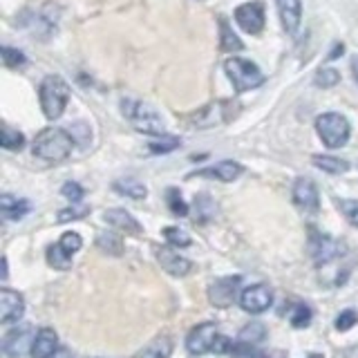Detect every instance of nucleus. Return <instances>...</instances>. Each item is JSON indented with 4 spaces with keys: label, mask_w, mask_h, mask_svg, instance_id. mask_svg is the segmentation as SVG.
<instances>
[{
    "label": "nucleus",
    "mask_w": 358,
    "mask_h": 358,
    "mask_svg": "<svg viewBox=\"0 0 358 358\" xmlns=\"http://www.w3.org/2000/svg\"><path fill=\"white\" fill-rule=\"evenodd\" d=\"M309 253L311 257L316 260V264H324L329 262L331 257H336L341 253L338 244H336L329 235H322L318 231H311V238H309Z\"/></svg>",
    "instance_id": "11"
},
{
    "label": "nucleus",
    "mask_w": 358,
    "mask_h": 358,
    "mask_svg": "<svg viewBox=\"0 0 358 358\" xmlns=\"http://www.w3.org/2000/svg\"><path fill=\"white\" fill-rule=\"evenodd\" d=\"M52 358H74V356H72V352H67V350H59Z\"/></svg>",
    "instance_id": "41"
},
{
    "label": "nucleus",
    "mask_w": 358,
    "mask_h": 358,
    "mask_svg": "<svg viewBox=\"0 0 358 358\" xmlns=\"http://www.w3.org/2000/svg\"><path fill=\"white\" fill-rule=\"evenodd\" d=\"M244 173V166L238 162H220L215 166L201 168V171L193 173V177H208V179H217V182H235L240 175Z\"/></svg>",
    "instance_id": "14"
},
{
    "label": "nucleus",
    "mask_w": 358,
    "mask_h": 358,
    "mask_svg": "<svg viewBox=\"0 0 358 358\" xmlns=\"http://www.w3.org/2000/svg\"><path fill=\"white\" fill-rule=\"evenodd\" d=\"M112 188H115L119 195H126L132 199H143L145 195H148L145 186L141 182H137V179H117V182L112 184Z\"/></svg>",
    "instance_id": "23"
},
{
    "label": "nucleus",
    "mask_w": 358,
    "mask_h": 358,
    "mask_svg": "<svg viewBox=\"0 0 358 358\" xmlns=\"http://www.w3.org/2000/svg\"><path fill=\"white\" fill-rule=\"evenodd\" d=\"M0 210H3L5 220H20L29 213V201L11 197V195H3L0 197Z\"/></svg>",
    "instance_id": "19"
},
{
    "label": "nucleus",
    "mask_w": 358,
    "mask_h": 358,
    "mask_svg": "<svg viewBox=\"0 0 358 358\" xmlns=\"http://www.w3.org/2000/svg\"><path fill=\"white\" fill-rule=\"evenodd\" d=\"M309 322H311V309L307 305H298L294 309V316H291V324L298 327V329H302V327H307Z\"/></svg>",
    "instance_id": "37"
},
{
    "label": "nucleus",
    "mask_w": 358,
    "mask_h": 358,
    "mask_svg": "<svg viewBox=\"0 0 358 358\" xmlns=\"http://www.w3.org/2000/svg\"><path fill=\"white\" fill-rule=\"evenodd\" d=\"M96 244H99V249L106 251L108 255H121L123 253V242L115 233H101L96 238Z\"/></svg>",
    "instance_id": "27"
},
{
    "label": "nucleus",
    "mask_w": 358,
    "mask_h": 358,
    "mask_svg": "<svg viewBox=\"0 0 358 358\" xmlns=\"http://www.w3.org/2000/svg\"><path fill=\"white\" fill-rule=\"evenodd\" d=\"M343 52H345V45H343V43H336V45H334V50L329 52L327 59H329V61H336V59H338V56H341Z\"/></svg>",
    "instance_id": "39"
},
{
    "label": "nucleus",
    "mask_w": 358,
    "mask_h": 358,
    "mask_svg": "<svg viewBox=\"0 0 358 358\" xmlns=\"http://www.w3.org/2000/svg\"><path fill=\"white\" fill-rule=\"evenodd\" d=\"M61 193L72 201V204H78V201L83 199V195H85V190L78 186L76 182H67V184H63V188H61Z\"/></svg>",
    "instance_id": "38"
},
{
    "label": "nucleus",
    "mask_w": 358,
    "mask_h": 358,
    "mask_svg": "<svg viewBox=\"0 0 358 358\" xmlns=\"http://www.w3.org/2000/svg\"><path fill=\"white\" fill-rule=\"evenodd\" d=\"M280 22L287 34H296L302 20V0H275Z\"/></svg>",
    "instance_id": "13"
},
{
    "label": "nucleus",
    "mask_w": 358,
    "mask_h": 358,
    "mask_svg": "<svg viewBox=\"0 0 358 358\" xmlns=\"http://www.w3.org/2000/svg\"><path fill=\"white\" fill-rule=\"evenodd\" d=\"M72 148H74V137L63 128H43L31 145L34 155L45 162H63L70 157Z\"/></svg>",
    "instance_id": "1"
},
{
    "label": "nucleus",
    "mask_w": 358,
    "mask_h": 358,
    "mask_svg": "<svg viewBox=\"0 0 358 358\" xmlns=\"http://www.w3.org/2000/svg\"><path fill=\"white\" fill-rule=\"evenodd\" d=\"M179 143L182 139L179 137H171V134H162V137H157L155 141L148 143V150L152 155H166V152H173L175 148H179Z\"/></svg>",
    "instance_id": "26"
},
{
    "label": "nucleus",
    "mask_w": 358,
    "mask_h": 358,
    "mask_svg": "<svg viewBox=\"0 0 358 358\" xmlns=\"http://www.w3.org/2000/svg\"><path fill=\"white\" fill-rule=\"evenodd\" d=\"M48 262L54 268H61V271H65V268L72 266V255L67 253L59 242H56V244H52L50 249H48Z\"/></svg>",
    "instance_id": "24"
},
{
    "label": "nucleus",
    "mask_w": 358,
    "mask_h": 358,
    "mask_svg": "<svg viewBox=\"0 0 358 358\" xmlns=\"http://www.w3.org/2000/svg\"><path fill=\"white\" fill-rule=\"evenodd\" d=\"M56 352H59V338L54 329H41L31 343V358H52Z\"/></svg>",
    "instance_id": "16"
},
{
    "label": "nucleus",
    "mask_w": 358,
    "mask_h": 358,
    "mask_svg": "<svg viewBox=\"0 0 358 358\" xmlns=\"http://www.w3.org/2000/svg\"><path fill=\"white\" fill-rule=\"evenodd\" d=\"M155 255L157 260H159V264L166 268L171 275H177L182 278L190 271V262L186 260V257H182L179 253H175L173 249H168V246H157L155 249Z\"/></svg>",
    "instance_id": "15"
},
{
    "label": "nucleus",
    "mask_w": 358,
    "mask_h": 358,
    "mask_svg": "<svg viewBox=\"0 0 358 358\" xmlns=\"http://www.w3.org/2000/svg\"><path fill=\"white\" fill-rule=\"evenodd\" d=\"M356 322H358V313L354 309H345V311L338 313V318H336L334 327L338 329V331H347V329H352Z\"/></svg>",
    "instance_id": "35"
},
{
    "label": "nucleus",
    "mask_w": 358,
    "mask_h": 358,
    "mask_svg": "<svg viewBox=\"0 0 358 358\" xmlns=\"http://www.w3.org/2000/svg\"><path fill=\"white\" fill-rule=\"evenodd\" d=\"M235 22L244 29L246 34H260L264 29V5L260 0L253 3H244L235 9Z\"/></svg>",
    "instance_id": "8"
},
{
    "label": "nucleus",
    "mask_w": 358,
    "mask_h": 358,
    "mask_svg": "<svg viewBox=\"0 0 358 358\" xmlns=\"http://www.w3.org/2000/svg\"><path fill=\"white\" fill-rule=\"evenodd\" d=\"M294 204L302 210L316 213L320 206V197H318V188L311 182L309 177H298L294 184Z\"/></svg>",
    "instance_id": "10"
},
{
    "label": "nucleus",
    "mask_w": 358,
    "mask_h": 358,
    "mask_svg": "<svg viewBox=\"0 0 358 358\" xmlns=\"http://www.w3.org/2000/svg\"><path fill=\"white\" fill-rule=\"evenodd\" d=\"M106 222L110 224V227H115L119 231H126V233H132V235H137L141 233V227H139V222L134 220L128 210H123V208H112L106 213Z\"/></svg>",
    "instance_id": "17"
},
{
    "label": "nucleus",
    "mask_w": 358,
    "mask_h": 358,
    "mask_svg": "<svg viewBox=\"0 0 358 358\" xmlns=\"http://www.w3.org/2000/svg\"><path fill=\"white\" fill-rule=\"evenodd\" d=\"M352 74H354V81L358 85V56H354V59H352Z\"/></svg>",
    "instance_id": "40"
},
{
    "label": "nucleus",
    "mask_w": 358,
    "mask_h": 358,
    "mask_svg": "<svg viewBox=\"0 0 358 358\" xmlns=\"http://www.w3.org/2000/svg\"><path fill=\"white\" fill-rule=\"evenodd\" d=\"M164 238H166L168 244H173V246H190V235L186 231H182L179 227L164 229Z\"/></svg>",
    "instance_id": "29"
},
{
    "label": "nucleus",
    "mask_w": 358,
    "mask_h": 358,
    "mask_svg": "<svg viewBox=\"0 0 358 358\" xmlns=\"http://www.w3.org/2000/svg\"><path fill=\"white\" fill-rule=\"evenodd\" d=\"M27 341H29V327H20V329H11L5 334L3 338V350L7 356H20L22 352H25L27 347Z\"/></svg>",
    "instance_id": "18"
},
{
    "label": "nucleus",
    "mask_w": 358,
    "mask_h": 358,
    "mask_svg": "<svg viewBox=\"0 0 358 358\" xmlns=\"http://www.w3.org/2000/svg\"><path fill=\"white\" fill-rule=\"evenodd\" d=\"M171 354H173V341L168 336H162V338L152 341L141 352L134 354V358H168Z\"/></svg>",
    "instance_id": "21"
},
{
    "label": "nucleus",
    "mask_w": 358,
    "mask_h": 358,
    "mask_svg": "<svg viewBox=\"0 0 358 358\" xmlns=\"http://www.w3.org/2000/svg\"><path fill=\"white\" fill-rule=\"evenodd\" d=\"M0 145H3L5 150H20L22 145H25V137H22L18 130L3 126L0 128Z\"/></svg>",
    "instance_id": "25"
},
{
    "label": "nucleus",
    "mask_w": 358,
    "mask_h": 358,
    "mask_svg": "<svg viewBox=\"0 0 358 358\" xmlns=\"http://www.w3.org/2000/svg\"><path fill=\"white\" fill-rule=\"evenodd\" d=\"M240 285H242V278L240 275H231V278H220V280H215V282L208 287L210 305H215L220 309L231 307L233 300H240L238 298Z\"/></svg>",
    "instance_id": "6"
},
{
    "label": "nucleus",
    "mask_w": 358,
    "mask_h": 358,
    "mask_svg": "<svg viewBox=\"0 0 358 358\" xmlns=\"http://www.w3.org/2000/svg\"><path fill=\"white\" fill-rule=\"evenodd\" d=\"M22 311H25V302H22L20 294L11 289H0V322H16L20 320Z\"/></svg>",
    "instance_id": "12"
},
{
    "label": "nucleus",
    "mask_w": 358,
    "mask_h": 358,
    "mask_svg": "<svg viewBox=\"0 0 358 358\" xmlns=\"http://www.w3.org/2000/svg\"><path fill=\"white\" fill-rule=\"evenodd\" d=\"M341 81V72H336L334 67H322L316 74V85L318 87H334Z\"/></svg>",
    "instance_id": "31"
},
{
    "label": "nucleus",
    "mask_w": 358,
    "mask_h": 358,
    "mask_svg": "<svg viewBox=\"0 0 358 358\" xmlns=\"http://www.w3.org/2000/svg\"><path fill=\"white\" fill-rule=\"evenodd\" d=\"M217 327L213 322H201L197 327L190 329L188 338H186V350L195 356H201V354H208L213 352V345L217 341Z\"/></svg>",
    "instance_id": "7"
},
{
    "label": "nucleus",
    "mask_w": 358,
    "mask_h": 358,
    "mask_svg": "<svg viewBox=\"0 0 358 358\" xmlns=\"http://www.w3.org/2000/svg\"><path fill=\"white\" fill-rule=\"evenodd\" d=\"M311 162L316 168H320L322 173H329V175H343L350 171V164L341 157H331V155H313Z\"/></svg>",
    "instance_id": "20"
},
{
    "label": "nucleus",
    "mask_w": 358,
    "mask_h": 358,
    "mask_svg": "<svg viewBox=\"0 0 358 358\" xmlns=\"http://www.w3.org/2000/svg\"><path fill=\"white\" fill-rule=\"evenodd\" d=\"M85 215H90V206L72 204L70 208H61L56 217H59V222H74V220H83Z\"/></svg>",
    "instance_id": "30"
},
{
    "label": "nucleus",
    "mask_w": 358,
    "mask_h": 358,
    "mask_svg": "<svg viewBox=\"0 0 358 358\" xmlns=\"http://www.w3.org/2000/svg\"><path fill=\"white\" fill-rule=\"evenodd\" d=\"M166 201H168V208H171L173 215H177V217L188 215V204L184 201L182 193H179L177 188H168L166 190Z\"/></svg>",
    "instance_id": "28"
},
{
    "label": "nucleus",
    "mask_w": 358,
    "mask_h": 358,
    "mask_svg": "<svg viewBox=\"0 0 358 358\" xmlns=\"http://www.w3.org/2000/svg\"><path fill=\"white\" fill-rule=\"evenodd\" d=\"M224 72L231 78L238 94L246 92V90H255L264 83V74L260 67L249 59H242V56H233V59L224 63Z\"/></svg>",
    "instance_id": "3"
},
{
    "label": "nucleus",
    "mask_w": 358,
    "mask_h": 358,
    "mask_svg": "<svg viewBox=\"0 0 358 358\" xmlns=\"http://www.w3.org/2000/svg\"><path fill=\"white\" fill-rule=\"evenodd\" d=\"M3 63L7 67H14V70H16V67H22V65L27 63V56L22 54V52H18L14 48H7V45H5V48H3Z\"/></svg>",
    "instance_id": "33"
},
{
    "label": "nucleus",
    "mask_w": 358,
    "mask_h": 358,
    "mask_svg": "<svg viewBox=\"0 0 358 358\" xmlns=\"http://www.w3.org/2000/svg\"><path fill=\"white\" fill-rule=\"evenodd\" d=\"M273 296L266 285H251L240 294V307L249 313H262L271 307Z\"/></svg>",
    "instance_id": "9"
},
{
    "label": "nucleus",
    "mask_w": 358,
    "mask_h": 358,
    "mask_svg": "<svg viewBox=\"0 0 358 358\" xmlns=\"http://www.w3.org/2000/svg\"><path fill=\"white\" fill-rule=\"evenodd\" d=\"M338 208H341V213L347 217V222H350L352 227H358V201L338 199Z\"/></svg>",
    "instance_id": "36"
},
{
    "label": "nucleus",
    "mask_w": 358,
    "mask_h": 358,
    "mask_svg": "<svg viewBox=\"0 0 358 358\" xmlns=\"http://www.w3.org/2000/svg\"><path fill=\"white\" fill-rule=\"evenodd\" d=\"M220 48L224 52H240L244 48V43L238 38V34H233V29L229 27L227 18H220Z\"/></svg>",
    "instance_id": "22"
},
{
    "label": "nucleus",
    "mask_w": 358,
    "mask_h": 358,
    "mask_svg": "<svg viewBox=\"0 0 358 358\" xmlns=\"http://www.w3.org/2000/svg\"><path fill=\"white\" fill-rule=\"evenodd\" d=\"M264 338V327L260 322H253L249 327H244L242 334H240V341L246 343V345H253V343H260Z\"/></svg>",
    "instance_id": "32"
},
{
    "label": "nucleus",
    "mask_w": 358,
    "mask_h": 358,
    "mask_svg": "<svg viewBox=\"0 0 358 358\" xmlns=\"http://www.w3.org/2000/svg\"><path fill=\"white\" fill-rule=\"evenodd\" d=\"M59 244L63 246V249H65L67 253L72 255V253H76V251L83 246V240H81V235H78V233H74V231H67V233H63V235H61Z\"/></svg>",
    "instance_id": "34"
},
{
    "label": "nucleus",
    "mask_w": 358,
    "mask_h": 358,
    "mask_svg": "<svg viewBox=\"0 0 358 358\" xmlns=\"http://www.w3.org/2000/svg\"><path fill=\"white\" fill-rule=\"evenodd\" d=\"M121 110L123 115L130 119V123L139 132H145V134H157V137H162L164 132V121L162 117L157 115V110L148 103H141V101H121Z\"/></svg>",
    "instance_id": "4"
},
{
    "label": "nucleus",
    "mask_w": 358,
    "mask_h": 358,
    "mask_svg": "<svg viewBox=\"0 0 358 358\" xmlns=\"http://www.w3.org/2000/svg\"><path fill=\"white\" fill-rule=\"evenodd\" d=\"M316 130L327 148H343L352 134L350 121L338 115V112H324V115H320L316 119Z\"/></svg>",
    "instance_id": "5"
},
{
    "label": "nucleus",
    "mask_w": 358,
    "mask_h": 358,
    "mask_svg": "<svg viewBox=\"0 0 358 358\" xmlns=\"http://www.w3.org/2000/svg\"><path fill=\"white\" fill-rule=\"evenodd\" d=\"M38 99H41L43 115L50 121H54L65 112L67 101H70V85H67L59 74H48L41 81Z\"/></svg>",
    "instance_id": "2"
}]
</instances>
